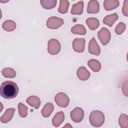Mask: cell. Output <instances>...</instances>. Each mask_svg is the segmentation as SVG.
I'll return each instance as SVG.
<instances>
[{"mask_svg":"<svg viewBox=\"0 0 128 128\" xmlns=\"http://www.w3.org/2000/svg\"><path fill=\"white\" fill-rule=\"evenodd\" d=\"M18 92V87L14 82L8 80L2 83L0 88V96L6 99L14 98Z\"/></svg>","mask_w":128,"mask_h":128,"instance_id":"obj_1","label":"cell"},{"mask_svg":"<svg viewBox=\"0 0 128 128\" xmlns=\"http://www.w3.org/2000/svg\"><path fill=\"white\" fill-rule=\"evenodd\" d=\"M89 120L92 126L96 128L100 127L104 122V115L100 110H93L90 114Z\"/></svg>","mask_w":128,"mask_h":128,"instance_id":"obj_2","label":"cell"},{"mask_svg":"<svg viewBox=\"0 0 128 128\" xmlns=\"http://www.w3.org/2000/svg\"><path fill=\"white\" fill-rule=\"evenodd\" d=\"M61 46L60 42L55 38L50 39L48 42V51L52 55H56L59 53Z\"/></svg>","mask_w":128,"mask_h":128,"instance_id":"obj_3","label":"cell"},{"mask_svg":"<svg viewBox=\"0 0 128 128\" xmlns=\"http://www.w3.org/2000/svg\"><path fill=\"white\" fill-rule=\"evenodd\" d=\"M54 100L58 106L64 108L67 107L70 102L69 98L64 92L58 93L55 96Z\"/></svg>","mask_w":128,"mask_h":128,"instance_id":"obj_4","label":"cell"},{"mask_svg":"<svg viewBox=\"0 0 128 128\" xmlns=\"http://www.w3.org/2000/svg\"><path fill=\"white\" fill-rule=\"evenodd\" d=\"M98 38L103 46H106L110 42L111 38V34L110 30L106 28H102L98 32Z\"/></svg>","mask_w":128,"mask_h":128,"instance_id":"obj_5","label":"cell"},{"mask_svg":"<svg viewBox=\"0 0 128 128\" xmlns=\"http://www.w3.org/2000/svg\"><path fill=\"white\" fill-rule=\"evenodd\" d=\"M64 24V20L56 16H52L48 18L46 21V26L50 29H57Z\"/></svg>","mask_w":128,"mask_h":128,"instance_id":"obj_6","label":"cell"},{"mask_svg":"<svg viewBox=\"0 0 128 128\" xmlns=\"http://www.w3.org/2000/svg\"><path fill=\"white\" fill-rule=\"evenodd\" d=\"M70 118L75 122H80L84 118V112L81 108L77 107L71 111Z\"/></svg>","mask_w":128,"mask_h":128,"instance_id":"obj_7","label":"cell"},{"mask_svg":"<svg viewBox=\"0 0 128 128\" xmlns=\"http://www.w3.org/2000/svg\"><path fill=\"white\" fill-rule=\"evenodd\" d=\"M86 40L83 38H76L72 42V48L77 52H82L84 50Z\"/></svg>","mask_w":128,"mask_h":128,"instance_id":"obj_8","label":"cell"},{"mask_svg":"<svg viewBox=\"0 0 128 128\" xmlns=\"http://www.w3.org/2000/svg\"><path fill=\"white\" fill-rule=\"evenodd\" d=\"M88 52L94 55L98 56L100 53V48L98 44L94 38H92L90 41L88 47Z\"/></svg>","mask_w":128,"mask_h":128,"instance_id":"obj_9","label":"cell"},{"mask_svg":"<svg viewBox=\"0 0 128 128\" xmlns=\"http://www.w3.org/2000/svg\"><path fill=\"white\" fill-rule=\"evenodd\" d=\"M76 74L78 78L81 80H86L90 76L89 71L84 66H80L78 69Z\"/></svg>","mask_w":128,"mask_h":128,"instance_id":"obj_10","label":"cell"},{"mask_svg":"<svg viewBox=\"0 0 128 128\" xmlns=\"http://www.w3.org/2000/svg\"><path fill=\"white\" fill-rule=\"evenodd\" d=\"M100 10V4L97 0L89 1L87 8V12L88 14H97Z\"/></svg>","mask_w":128,"mask_h":128,"instance_id":"obj_11","label":"cell"},{"mask_svg":"<svg viewBox=\"0 0 128 128\" xmlns=\"http://www.w3.org/2000/svg\"><path fill=\"white\" fill-rule=\"evenodd\" d=\"M15 110V109L14 108H10L7 109L5 112L1 116L0 122L4 124H6L9 122L12 118Z\"/></svg>","mask_w":128,"mask_h":128,"instance_id":"obj_12","label":"cell"},{"mask_svg":"<svg viewBox=\"0 0 128 128\" xmlns=\"http://www.w3.org/2000/svg\"><path fill=\"white\" fill-rule=\"evenodd\" d=\"M64 120V114L62 112H57L52 119V124L54 127H58L60 126Z\"/></svg>","mask_w":128,"mask_h":128,"instance_id":"obj_13","label":"cell"},{"mask_svg":"<svg viewBox=\"0 0 128 128\" xmlns=\"http://www.w3.org/2000/svg\"><path fill=\"white\" fill-rule=\"evenodd\" d=\"M83 8L84 2L82 0L72 5L70 13L72 14L80 15L83 12Z\"/></svg>","mask_w":128,"mask_h":128,"instance_id":"obj_14","label":"cell"},{"mask_svg":"<svg viewBox=\"0 0 128 128\" xmlns=\"http://www.w3.org/2000/svg\"><path fill=\"white\" fill-rule=\"evenodd\" d=\"M26 102L31 106L38 109L40 105V100L38 97L36 96H32L28 97L26 100Z\"/></svg>","mask_w":128,"mask_h":128,"instance_id":"obj_15","label":"cell"},{"mask_svg":"<svg viewBox=\"0 0 128 128\" xmlns=\"http://www.w3.org/2000/svg\"><path fill=\"white\" fill-rule=\"evenodd\" d=\"M119 6V2L117 0H106L104 2V7L106 10H112Z\"/></svg>","mask_w":128,"mask_h":128,"instance_id":"obj_16","label":"cell"},{"mask_svg":"<svg viewBox=\"0 0 128 128\" xmlns=\"http://www.w3.org/2000/svg\"><path fill=\"white\" fill-rule=\"evenodd\" d=\"M118 16L117 14L114 13L106 16L103 19V23L109 26H112L114 22L118 19Z\"/></svg>","mask_w":128,"mask_h":128,"instance_id":"obj_17","label":"cell"},{"mask_svg":"<svg viewBox=\"0 0 128 128\" xmlns=\"http://www.w3.org/2000/svg\"><path fill=\"white\" fill-rule=\"evenodd\" d=\"M54 109V106L50 102H47L42 110V114L44 118L50 116Z\"/></svg>","mask_w":128,"mask_h":128,"instance_id":"obj_18","label":"cell"},{"mask_svg":"<svg viewBox=\"0 0 128 128\" xmlns=\"http://www.w3.org/2000/svg\"><path fill=\"white\" fill-rule=\"evenodd\" d=\"M88 65L90 68L94 72H98L101 69V64L100 62L95 59L90 60L88 62Z\"/></svg>","mask_w":128,"mask_h":128,"instance_id":"obj_19","label":"cell"},{"mask_svg":"<svg viewBox=\"0 0 128 128\" xmlns=\"http://www.w3.org/2000/svg\"><path fill=\"white\" fill-rule=\"evenodd\" d=\"M86 24L90 30H94L98 28L100 23L98 20L95 18H88L86 20Z\"/></svg>","mask_w":128,"mask_h":128,"instance_id":"obj_20","label":"cell"},{"mask_svg":"<svg viewBox=\"0 0 128 128\" xmlns=\"http://www.w3.org/2000/svg\"><path fill=\"white\" fill-rule=\"evenodd\" d=\"M2 27L4 30L7 32H12L16 29V24L12 20H6L3 22Z\"/></svg>","mask_w":128,"mask_h":128,"instance_id":"obj_21","label":"cell"},{"mask_svg":"<svg viewBox=\"0 0 128 128\" xmlns=\"http://www.w3.org/2000/svg\"><path fill=\"white\" fill-rule=\"evenodd\" d=\"M42 6L46 10H50L54 8L57 3L56 0H41L40 1Z\"/></svg>","mask_w":128,"mask_h":128,"instance_id":"obj_22","label":"cell"},{"mask_svg":"<svg viewBox=\"0 0 128 128\" xmlns=\"http://www.w3.org/2000/svg\"><path fill=\"white\" fill-rule=\"evenodd\" d=\"M71 32L75 34L84 35L86 30L84 26L81 24H76L71 28Z\"/></svg>","mask_w":128,"mask_h":128,"instance_id":"obj_23","label":"cell"},{"mask_svg":"<svg viewBox=\"0 0 128 128\" xmlns=\"http://www.w3.org/2000/svg\"><path fill=\"white\" fill-rule=\"evenodd\" d=\"M70 6V2L66 0H60V6L58 8V11L60 14H66L68 12V8Z\"/></svg>","mask_w":128,"mask_h":128,"instance_id":"obj_24","label":"cell"},{"mask_svg":"<svg viewBox=\"0 0 128 128\" xmlns=\"http://www.w3.org/2000/svg\"><path fill=\"white\" fill-rule=\"evenodd\" d=\"M2 74L5 78H14L16 76V71L12 68H6L2 70Z\"/></svg>","mask_w":128,"mask_h":128,"instance_id":"obj_25","label":"cell"},{"mask_svg":"<svg viewBox=\"0 0 128 128\" xmlns=\"http://www.w3.org/2000/svg\"><path fill=\"white\" fill-rule=\"evenodd\" d=\"M118 124L122 128H128V116L124 114H122L119 117Z\"/></svg>","mask_w":128,"mask_h":128,"instance_id":"obj_26","label":"cell"},{"mask_svg":"<svg viewBox=\"0 0 128 128\" xmlns=\"http://www.w3.org/2000/svg\"><path fill=\"white\" fill-rule=\"evenodd\" d=\"M18 114L22 118H25L28 115V108L24 104L20 102L18 106Z\"/></svg>","mask_w":128,"mask_h":128,"instance_id":"obj_27","label":"cell"},{"mask_svg":"<svg viewBox=\"0 0 128 128\" xmlns=\"http://www.w3.org/2000/svg\"><path fill=\"white\" fill-rule=\"evenodd\" d=\"M126 24L124 22H120L116 27L115 32L116 34L120 35L122 34L125 29H126Z\"/></svg>","mask_w":128,"mask_h":128,"instance_id":"obj_28","label":"cell"},{"mask_svg":"<svg viewBox=\"0 0 128 128\" xmlns=\"http://www.w3.org/2000/svg\"><path fill=\"white\" fill-rule=\"evenodd\" d=\"M122 14L126 16H128V0H126L124 2V5L122 8Z\"/></svg>","mask_w":128,"mask_h":128,"instance_id":"obj_29","label":"cell"},{"mask_svg":"<svg viewBox=\"0 0 128 128\" xmlns=\"http://www.w3.org/2000/svg\"><path fill=\"white\" fill-rule=\"evenodd\" d=\"M122 90L123 94L126 96H128V81L126 80L122 85Z\"/></svg>","mask_w":128,"mask_h":128,"instance_id":"obj_30","label":"cell"}]
</instances>
